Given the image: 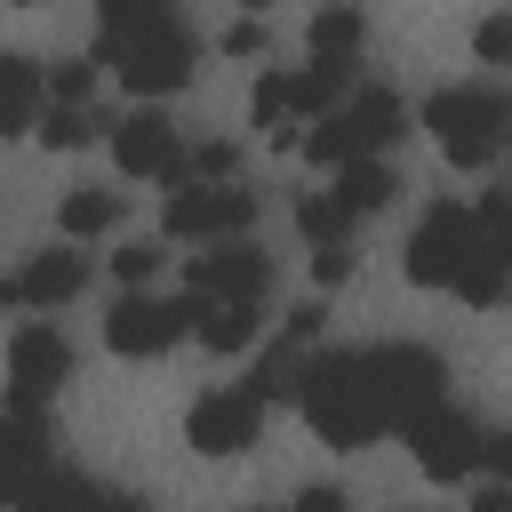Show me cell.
<instances>
[{
  "instance_id": "obj_38",
  "label": "cell",
  "mask_w": 512,
  "mask_h": 512,
  "mask_svg": "<svg viewBox=\"0 0 512 512\" xmlns=\"http://www.w3.org/2000/svg\"><path fill=\"white\" fill-rule=\"evenodd\" d=\"M248 512H264V504H248Z\"/></svg>"
},
{
  "instance_id": "obj_11",
  "label": "cell",
  "mask_w": 512,
  "mask_h": 512,
  "mask_svg": "<svg viewBox=\"0 0 512 512\" xmlns=\"http://www.w3.org/2000/svg\"><path fill=\"white\" fill-rule=\"evenodd\" d=\"M264 288H272V256L248 240H216L184 272V296H200V304H264Z\"/></svg>"
},
{
  "instance_id": "obj_10",
  "label": "cell",
  "mask_w": 512,
  "mask_h": 512,
  "mask_svg": "<svg viewBox=\"0 0 512 512\" xmlns=\"http://www.w3.org/2000/svg\"><path fill=\"white\" fill-rule=\"evenodd\" d=\"M112 160L136 176V184H184L192 176V152H184V128L168 120V112H128L120 128H112Z\"/></svg>"
},
{
  "instance_id": "obj_23",
  "label": "cell",
  "mask_w": 512,
  "mask_h": 512,
  "mask_svg": "<svg viewBox=\"0 0 512 512\" xmlns=\"http://www.w3.org/2000/svg\"><path fill=\"white\" fill-rule=\"evenodd\" d=\"M352 224H360V216H352L336 192H304V200H296V232H304L312 248H344V240H352Z\"/></svg>"
},
{
  "instance_id": "obj_17",
  "label": "cell",
  "mask_w": 512,
  "mask_h": 512,
  "mask_svg": "<svg viewBox=\"0 0 512 512\" xmlns=\"http://www.w3.org/2000/svg\"><path fill=\"white\" fill-rule=\"evenodd\" d=\"M360 48H368V16H360L352 0H328V8L312 16V56H320V64H360Z\"/></svg>"
},
{
  "instance_id": "obj_13",
  "label": "cell",
  "mask_w": 512,
  "mask_h": 512,
  "mask_svg": "<svg viewBox=\"0 0 512 512\" xmlns=\"http://www.w3.org/2000/svg\"><path fill=\"white\" fill-rule=\"evenodd\" d=\"M8 504H16V512H152L144 496L104 488V480H80V472H64V464H48V472L16 480V488H8Z\"/></svg>"
},
{
  "instance_id": "obj_8",
  "label": "cell",
  "mask_w": 512,
  "mask_h": 512,
  "mask_svg": "<svg viewBox=\"0 0 512 512\" xmlns=\"http://www.w3.org/2000/svg\"><path fill=\"white\" fill-rule=\"evenodd\" d=\"M184 328H200V304H192V296L120 288V304L104 312V344H112L120 360H160L168 344H184Z\"/></svg>"
},
{
  "instance_id": "obj_2",
  "label": "cell",
  "mask_w": 512,
  "mask_h": 512,
  "mask_svg": "<svg viewBox=\"0 0 512 512\" xmlns=\"http://www.w3.org/2000/svg\"><path fill=\"white\" fill-rule=\"evenodd\" d=\"M400 264H408L416 288H448V296H464V304H504V288H512V264L488 248L480 208H464V200H432V208L416 216Z\"/></svg>"
},
{
  "instance_id": "obj_31",
  "label": "cell",
  "mask_w": 512,
  "mask_h": 512,
  "mask_svg": "<svg viewBox=\"0 0 512 512\" xmlns=\"http://www.w3.org/2000/svg\"><path fill=\"white\" fill-rule=\"evenodd\" d=\"M272 48V32H264V16H240L232 32H224V56H264Z\"/></svg>"
},
{
  "instance_id": "obj_5",
  "label": "cell",
  "mask_w": 512,
  "mask_h": 512,
  "mask_svg": "<svg viewBox=\"0 0 512 512\" xmlns=\"http://www.w3.org/2000/svg\"><path fill=\"white\" fill-rule=\"evenodd\" d=\"M400 136H408V104H400L392 88H360V96H344L328 120L304 128V152L336 176V168H352V160H384Z\"/></svg>"
},
{
  "instance_id": "obj_6",
  "label": "cell",
  "mask_w": 512,
  "mask_h": 512,
  "mask_svg": "<svg viewBox=\"0 0 512 512\" xmlns=\"http://www.w3.org/2000/svg\"><path fill=\"white\" fill-rule=\"evenodd\" d=\"M400 440H408V456H416L424 480H472V472L488 464V432H480L464 408H448V392L424 400V408L400 424Z\"/></svg>"
},
{
  "instance_id": "obj_22",
  "label": "cell",
  "mask_w": 512,
  "mask_h": 512,
  "mask_svg": "<svg viewBox=\"0 0 512 512\" xmlns=\"http://www.w3.org/2000/svg\"><path fill=\"white\" fill-rule=\"evenodd\" d=\"M56 224H64V240H104V232L120 224V192L80 184V192H64V200H56Z\"/></svg>"
},
{
  "instance_id": "obj_1",
  "label": "cell",
  "mask_w": 512,
  "mask_h": 512,
  "mask_svg": "<svg viewBox=\"0 0 512 512\" xmlns=\"http://www.w3.org/2000/svg\"><path fill=\"white\" fill-rule=\"evenodd\" d=\"M440 352L424 344H368V352H320L304 360L296 408L328 448H368L384 432H400L424 400H440Z\"/></svg>"
},
{
  "instance_id": "obj_9",
  "label": "cell",
  "mask_w": 512,
  "mask_h": 512,
  "mask_svg": "<svg viewBox=\"0 0 512 512\" xmlns=\"http://www.w3.org/2000/svg\"><path fill=\"white\" fill-rule=\"evenodd\" d=\"M264 408H272V400H264L256 384H216V392H200V400H192L184 440H192L200 456H240V448H256Z\"/></svg>"
},
{
  "instance_id": "obj_24",
  "label": "cell",
  "mask_w": 512,
  "mask_h": 512,
  "mask_svg": "<svg viewBox=\"0 0 512 512\" xmlns=\"http://www.w3.org/2000/svg\"><path fill=\"white\" fill-rule=\"evenodd\" d=\"M248 120H256L264 136L296 120V88H288V72H256V88H248Z\"/></svg>"
},
{
  "instance_id": "obj_36",
  "label": "cell",
  "mask_w": 512,
  "mask_h": 512,
  "mask_svg": "<svg viewBox=\"0 0 512 512\" xmlns=\"http://www.w3.org/2000/svg\"><path fill=\"white\" fill-rule=\"evenodd\" d=\"M472 512H512V480H496V488H480V496H472Z\"/></svg>"
},
{
  "instance_id": "obj_34",
  "label": "cell",
  "mask_w": 512,
  "mask_h": 512,
  "mask_svg": "<svg viewBox=\"0 0 512 512\" xmlns=\"http://www.w3.org/2000/svg\"><path fill=\"white\" fill-rule=\"evenodd\" d=\"M288 512H344V488H328V480H312V488H304V496H296Z\"/></svg>"
},
{
  "instance_id": "obj_26",
  "label": "cell",
  "mask_w": 512,
  "mask_h": 512,
  "mask_svg": "<svg viewBox=\"0 0 512 512\" xmlns=\"http://www.w3.org/2000/svg\"><path fill=\"white\" fill-rule=\"evenodd\" d=\"M232 168H240V144H224V136L192 144V176H208V184H232Z\"/></svg>"
},
{
  "instance_id": "obj_32",
  "label": "cell",
  "mask_w": 512,
  "mask_h": 512,
  "mask_svg": "<svg viewBox=\"0 0 512 512\" xmlns=\"http://www.w3.org/2000/svg\"><path fill=\"white\" fill-rule=\"evenodd\" d=\"M312 280L320 288H344L352 280V248H312Z\"/></svg>"
},
{
  "instance_id": "obj_15",
  "label": "cell",
  "mask_w": 512,
  "mask_h": 512,
  "mask_svg": "<svg viewBox=\"0 0 512 512\" xmlns=\"http://www.w3.org/2000/svg\"><path fill=\"white\" fill-rule=\"evenodd\" d=\"M40 408H48V400H8V432H0V448H8V488L56 464V456H48V416H40Z\"/></svg>"
},
{
  "instance_id": "obj_14",
  "label": "cell",
  "mask_w": 512,
  "mask_h": 512,
  "mask_svg": "<svg viewBox=\"0 0 512 512\" xmlns=\"http://www.w3.org/2000/svg\"><path fill=\"white\" fill-rule=\"evenodd\" d=\"M80 288H88V256H72V240H64V248H40V256H24V264L8 272V304H16V312L72 304Z\"/></svg>"
},
{
  "instance_id": "obj_4",
  "label": "cell",
  "mask_w": 512,
  "mask_h": 512,
  "mask_svg": "<svg viewBox=\"0 0 512 512\" xmlns=\"http://www.w3.org/2000/svg\"><path fill=\"white\" fill-rule=\"evenodd\" d=\"M424 128H432L448 168H488L512 144V96L488 88V80H456V88H440L424 104Z\"/></svg>"
},
{
  "instance_id": "obj_7",
  "label": "cell",
  "mask_w": 512,
  "mask_h": 512,
  "mask_svg": "<svg viewBox=\"0 0 512 512\" xmlns=\"http://www.w3.org/2000/svg\"><path fill=\"white\" fill-rule=\"evenodd\" d=\"M160 224H168V240H200V248H216V240H248V224H256V192H248V184L184 176V184L160 200Z\"/></svg>"
},
{
  "instance_id": "obj_18",
  "label": "cell",
  "mask_w": 512,
  "mask_h": 512,
  "mask_svg": "<svg viewBox=\"0 0 512 512\" xmlns=\"http://www.w3.org/2000/svg\"><path fill=\"white\" fill-rule=\"evenodd\" d=\"M328 192H336L352 216H376V208H392V200H400V176H392V160H352V168H336V176H328Z\"/></svg>"
},
{
  "instance_id": "obj_12",
  "label": "cell",
  "mask_w": 512,
  "mask_h": 512,
  "mask_svg": "<svg viewBox=\"0 0 512 512\" xmlns=\"http://www.w3.org/2000/svg\"><path fill=\"white\" fill-rule=\"evenodd\" d=\"M64 376H72V344H64V328L24 320V328L8 336V400H56Z\"/></svg>"
},
{
  "instance_id": "obj_35",
  "label": "cell",
  "mask_w": 512,
  "mask_h": 512,
  "mask_svg": "<svg viewBox=\"0 0 512 512\" xmlns=\"http://www.w3.org/2000/svg\"><path fill=\"white\" fill-rule=\"evenodd\" d=\"M488 472L512 480V432H488Z\"/></svg>"
},
{
  "instance_id": "obj_37",
  "label": "cell",
  "mask_w": 512,
  "mask_h": 512,
  "mask_svg": "<svg viewBox=\"0 0 512 512\" xmlns=\"http://www.w3.org/2000/svg\"><path fill=\"white\" fill-rule=\"evenodd\" d=\"M16 8H40V0H16Z\"/></svg>"
},
{
  "instance_id": "obj_20",
  "label": "cell",
  "mask_w": 512,
  "mask_h": 512,
  "mask_svg": "<svg viewBox=\"0 0 512 512\" xmlns=\"http://www.w3.org/2000/svg\"><path fill=\"white\" fill-rule=\"evenodd\" d=\"M288 88H296V120H328L336 104H344V88H352V64H304V72H288Z\"/></svg>"
},
{
  "instance_id": "obj_29",
  "label": "cell",
  "mask_w": 512,
  "mask_h": 512,
  "mask_svg": "<svg viewBox=\"0 0 512 512\" xmlns=\"http://www.w3.org/2000/svg\"><path fill=\"white\" fill-rule=\"evenodd\" d=\"M152 16H168V0H96L104 32H128V24H152Z\"/></svg>"
},
{
  "instance_id": "obj_19",
  "label": "cell",
  "mask_w": 512,
  "mask_h": 512,
  "mask_svg": "<svg viewBox=\"0 0 512 512\" xmlns=\"http://www.w3.org/2000/svg\"><path fill=\"white\" fill-rule=\"evenodd\" d=\"M192 304H200V296H192ZM256 328H264V304H200V328H192V336L232 360V352L256 344Z\"/></svg>"
},
{
  "instance_id": "obj_21",
  "label": "cell",
  "mask_w": 512,
  "mask_h": 512,
  "mask_svg": "<svg viewBox=\"0 0 512 512\" xmlns=\"http://www.w3.org/2000/svg\"><path fill=\"white\" fill-rule=\"evenodd\" d=\"M96 128H120V120H104L96 104H56V96H48V112H40L32 136H40L48 152H80V144H96Z\"/></svg>"
},
{
  "instance_id": "obj_3",
  "label": "cell",
  "mask_w": 512,
  "mask_h": 512,
  "mask_svg": "<svg viewBox=\"0 0 512 512\" xmlns=\"http://www.w3.org/2000/svg\"><path fill=\"white\" fill-rule=\"evenodd\" d=\"M96 64H112L128 96H176V88H192V72H200V40H192V24L168 8V16H152V24L96 32Z\"/></svg>"
},
{
  "instance_id": "obj_30",
  "label": "cell",
  "mask_w": 512,
  "mask_h": 512,
  "mask_svg": "<svg viewBox=\"0 0 512 512\" xmlns=\"http://www.w3.org/2000/svg\"><path fill=\"white\" fill-rule=\"evenodd\" d=\"M88 88H96V64H56V80H48L56 104H88Z\"/></svg>"
},
{
  "instance_id": "obj_33",
  "label": "cell",
  "mask_w": 512,
  "mask_h": 512,
  "mask_svg": "<svg viewBox=\"0 0 512 512\" xmlns=\"http://www.w3.org/2000/svg\"><path fill=\"white\" fill-rule=\"evenodd\" d=\"M320 320H328V304H296V312H288V320H280V336H288V344H296V352H304V344H312V336H320Z\"/></svg>"
},
{
  "instance_id": "obj_27",
  "label": "cell",
  "mask_w": 512,
  "mask_h": 512,
  "mask_svg": "<svg viewBox=\"0 0 512 512\" xmlns=\"http://www.w3.org/2000/svg\"><path fill=\"white\" fill-rule=\"evenodd\" d=\"M152 272H160V248H152V240H128V248L112 256V280H120V288H144Z\"/></svg>"
},
{
  "instance_id": "obj_16",
  "label": "cell",
  "mask_w": 512,
  "mask_h": 512,
  "mask_svg": "<svg viewBox=\"0 0 512 512\" xmlns=\"http://www.w3.org/2000/svg\"><path fill=\"white\" fill-rule=\"evenodd\" d=\"M40 64L32 56H0V128L8 136H32L40 128Z\"/></svg>"
},
{
  "instance_id": "obj_28",
  "label": "cell",
  "mask_w": 512,
  "mask_h": 512,
  "mask_svg": "<svg viewBox=\"0 0 512 512\" xmlns=\"http://www.w3.org/2000/svg\"><path fill=\"white\" fill-rule=\"evenodd\" d=\"M472 56H480V64H512V8H504V16H480Z\"/></svg>"
},
{
  "instance_id": "obj_25",
  "label": "cell",
  "mask_w": 512,
  "mask_h": 512,
  "mask_svg": "<svg viewBox=\"0 0 512 512\" xmlns=\"http://www.w3.org/2000/svg\"><path fill=\"white\" fill-rule=\"evenodd\" d=\"M472 208H480V232H488V248L512 264V184H504V192H480Z\"/></svg>"
}]
</instances>
